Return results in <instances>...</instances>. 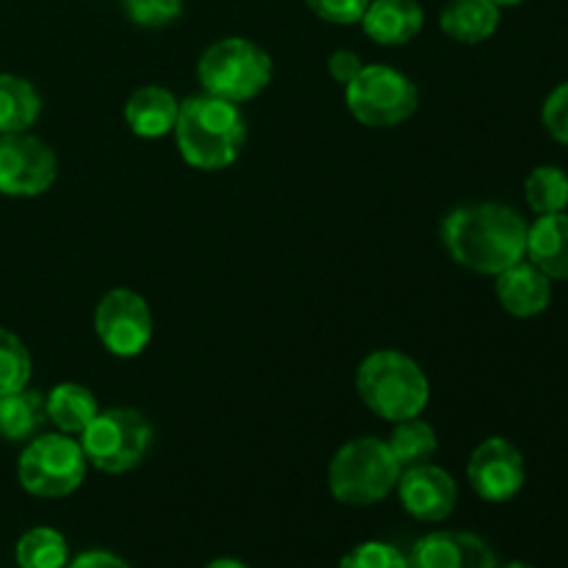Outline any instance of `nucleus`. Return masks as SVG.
I'll return each mask as SVG.
<instances>
[{"label": "nucleus", "instance_id": "13", "mask_svg": "<svg viewBox=\"0 0 568 568\" xmlns=\"http://www.w3.org/2000/svg\"><path fill=\"white\" fill-rule=\"evenodd\" d=\"M497 552L486 538L466 530H436L410 547L408 568H497Z\"/></svg>", "mask_w": 568, "mask_h": 568}, {"label": "nucleus", "instance_id": "27", "mask_svg": "<svg viewBox=\"0 0 568 568\" xmlns=\"http://www.w3.org/2000/svg\"><path fill=\"white\" fill-rule=\"evenodd\" d=\"M128 20L139 28H166L181 17L183 0H122Z\"/></svg>", "mask_w": 568, "mask_h": 568}, {"label": "nucleus", "instance_id": "12", "mask_svg": "<svg viewBox=\"0 0 568 568\" xmlns=\"http://www.w3.org/2000/svg\"><path fill=\"white\" fill-rule=\"evenodd\" d=\"M399 503L405 514L425 525H438L449 519L458 505V483L447 469L436 464H422L403 469L397 483Z\"/></svg>", "mask_w": 568, "mask_h": 568}, {"label": "nucleus", "instance_id": "9", "mask_svg": "<svg viewBox=\"0 0 568 568\" xmlns=\"http://www.w3.org/2000/svg\"><path fill=\"white\" fill-rule=\"evenodd\" d=\"M94 333L116 358H136L153 338L148 300L133 288H111L94 308Z\"/></svg>", "mask_w": 568, "mask_h": 568}, {"label": "nucleus", "instance_id": "33", "mask_svg": "<svg viewBox=\"0 0 568 568\" xmlns=\"http://www.w3.org/2000/svg\"><path fill=\"white\" fill-rule=\"evenodd\" d=\"M491 3H497L499 9H503V6H519V3H525V0H491Z\"/></svg>", "mask_w": 568, "mask_h": 568}, {"label": "nucleus", "instance_id": "32", "mask_svg": "<svg viewBox=\"0 0 568 568\" xmlns=\"http://www.w3.org/2000/svg\"><path fill=\"white\" fill-rule=\"evenodd\" d=\"M205 568H247V564H242V560H236V558H216V560H211Z\"/></svg>", "mask_w": 568, "mask_h": 568}, {"label": "nucleus", "instance_id": "24", "mask_svg": "<svg viewBox=\"0 0 568 568\" xmlns=\"http://www.w3.org/2000/svg\"><path fill=\"white\" fill-rule=\"evenodd\" d=\"M525 197L538 216L560 214L568 209V175L555 164L536 166L525 181Z\"/></svg>", "mask_w": 568, "mask_h": 568}, {"label": "nucleus", "instance_id": "31", "mask_svg": "<svg viewBox=\"0 0 568 568\" xmlns=\"http://www.w3.org/2000/svg\"><path fill=\"white\" fill-rule=\"evenodd\" d=\"M67 568H131L128 560H122L120 555L109 552V549H89L81 552L78 558H72Z\"/></svg>", "mask_w": 568, "mask_h": 568}, {"label": "nucleus", "instance_id": "22", "mask_svg": "<svg viewBox=\"0 0 568 568\" xmlns=\"http://www.w3.org/2000/svg\"><path fill=\"white\" fill-rule=\"evenodd\" d=\"M386 444L397 458L399 469H410V466L430 464L433 455L438 453V433L422 416H410V419L394 422V430Z\"/></svg>", "mask_w": 568, "mask_h": 568}, {"label": "nucleus", "instance_id": "25", "mask_svg": "<svg viewBox=\"0 0 568 568\" xmlns=\"http://www.w3.org/2000/svg\"><path fill=\"white\" fill-rule=\"evenodd\" d=\"M33 372L31 353L17 333L0 327V397L28 386Z\"/></svg>", "mask_w": 568, "mask_h": 568}, {"label": "nucleus", "instance_id": "2", "mask_svg": "<svg viewBox=\"0 0 568 568\" xmlns=\"http://www.w3.org/2000/svg\"><path fill=\"white\" fill-rule=\"evenodd\" d=\"M172 133L189 166L216 172L231 166L242 155L247 142V122L236 103L203 92L181 100Z\"/></svg>", "mask_w": 568, "mask_h": 568}, {"label": "nucleus", "instance_id": "8", "mask_svg": "<svg viewBox=\"0 0 568 568\" xmlns=\"http://www.w3.org/2000/svg\"><path fill=\"white\" fill-rule=\"evenodd\" d=\"M349 114L366 128H397L419 109V89L405 72L388 64H364L344 87Z\"/></svg>", "mask_w": 568, "mask_h": 568}, {"label": "nucleus", "instance_id": "34", "mask_svg": "<svg viewBox=\"0 0 568 568\" xmlns=\"http://www.w3.org/2000/svg\"><path fill=\"white\" fill-rule=\"evenodd\" d=\"M497 568H536L530 564H521V560H514V564H505V566H497Z\"/></svg>", "mask_w": 568, "mask_h": 568}, {"label": "nucleus", "instance_id": "19", "mask_svg": "<svg viewBox=\"0 0 568 568\" xmlns=\"http://www.w3.org/2000/svg\"><path fill=\"white\" fill-rule=\"evenodd\" d=\"M44 410L50 425L59 427L67 436H81L89 422L98 416L100 405L87 386L78 383H59L44 394Z\"/></svg>", "mask_w": 568, "mask_h": 568}, {"label": "nucleus", "instance_id": "6", "mask_svg": "<svg viewBox=\"0 0 568 568\" xmlns=\"http://www.w3.org/2000/svg\"><path fill=\"white\" fill-rule=\"evenodd\" d=\"M153 425L136 408L98 410L81 433V449L87 464L105 475H125L142 466L153 447Z\"/></svg>", "mask_w": 568, "mask_h": 568}, {"label": "nucleus", "instance_id": "3", "mask_svg": "<svg viewBox=\"0 0 568 568\" xmlns=\"http://www.w3.org/2000/svg\"><path fill=\"white\" fill-rule=\"evenodd\" d=\"M355 386L366 408L392 425L422 416L430 403V381L425 369L399 349H375L366 355L355 375Z\"/></svg>", "mask_w": 568, "mask_h": 568}, {"label": "nucleus", "instance_id": "11", "mask_svg": "<svg viewBox=\"0 0 568 568\" xmlns=\"http://www.w3.org/2000/svg\"><path fill=\"white\" fill-rule=\"evenodd\" d=\"M466 477L480 499L494 505L508 503L525 488V455L508 438L491 436L475 447L469 466H466Z\"/></svg>", "mask_w": 568, "mask_h": 568}, {"label": "nucleus", "instance_id": "29", "mask_svg": "<svg viewBox=\"0 0 568 568\" xmlns=\"http://www.w3.org/2000/svg\"><path fill=\"white\" fill-rule=\"evenodd\" d=\"M305 3L320 20L333 26H355L364 17L369 0H305Z\"/></svg>", "mask_w": 568, "mask_h": 568}, {"label": "nucleus", "instance_id": "18", "mask_svg": "<svg viewBox=\"0 0 568 568\" xmlns=\"http://www.w3.org/2000/svg\"><path fill=\"white\" fill-rule=\"evenodd\" d=\"M438 22L453 42L480 44L497 33L499 6L491 0H449Z\"/></svg>", "mask_w": 568, "mask_h": 568}, {"label": "nucleus", "instance_id": "28", "mask_svg": "<svg viewBox=\"0 0 568 568\" xmlns=\"http://www.w3.org/2000/svg\"><path fill=\"white\" fill-rule=\"evenodd\" d=\"M541 122L555 142L568 144V81L555 87L541 105Z\"/></svg>", "mask_w": 568, "mask_h": 568}, {"label": "nucleus", "instance_id": "4", "mask_svg": "<svg viewBox=\"0 0 568 568\" xmlns=\"http://www.w3.org/2000/svg\"><path fill=\"white\" fill-rule=\"evenodd\" d=\"M403 469L388 449L386 438L358 436L342 444L327 466V488L333 497L349 508H369L383 503L397 483Z\"/></svg>", "mask_w": 568, "mask_h": 568}, {"label": "nucleus", "instance_id": "14", "mask_svg": "<svg viewBox=\"0 0 568 568\" xmlns=\"http://www.w3.org/2000/svg\"><path fill=\"white\" fill-rule=\"evenodd\" d=\"M494 277H497L494 288H497L499 305L516 320L544 314L552 303V281L530 261H519Z\"/></svg>", "mask_w": 568, "mask_h": 568}, {"label": "nucleus", "instance_id": "20", "mask_svg": "<svg viewBox=\"0 0 568 568\" xmlns=\"http://www.w3.org/2000/svg\"><path fill=\"white\" fill-rule=\"evenodd\" d=\"M44 422H48L44 394L26 386L20 392H11L0 397V436L6 442L28 444L33 436H39Z\"/></svg>", "mask_w": 568, "mask_h": 568}, {"label": "nucleus", "instance_id": "7", "mask_svg": "<svg viewBox=\"0 0 568 568\" xmlns=\"http://www.w3.org/2000/svg\"><path fill=\"white\" fill-rule=\"evenodd\" d=\"M87 466L81 442L67 433H44L26 444L17 460V477L31 497L61 499L83 486Z\"/></svg>", "mask_w": 568, "mask_h": 568}, {"label": "nucleus", "instance_id": "17", "mask_svg": "<svg viewBox=\"0 0 568 568\" xmlns=\"http://www.w3.org/2000/svg\"><path fill=\"white\" fill-rule=\"evenodd\" d=\"M525 258L549 281H568V214H541L527 225Z\"/></svg>", "mask_w": 568, "mask_h": 568}, {"label": "nucleus", "instance_id": "5", "mask_svg": "<svg viewBox=\"0 0 568 568\" xmlns=\"http://www.w3.org/2000/svg\"><path fill=\"white\" fill-rule=\"evenodd\" d=\"M272 72H275L272 55L244 37H225L209 44L197 61L203 92L236 105L258 98L272 83Z\"/></svg>", "mask_w": 568, "mask_h": 568}, {"label": "nucleus", "instance_id": "1", "mask_svg": "<svg viewBox=\"0 0 568 568\" xmlns=\"http://www.w3.org/2000/svg\"><path fill=\"white\" fill-rule=\"evenodd\" d=\"M442 242L455 264L499 275L525 261L527 222L505 203H466L444 216Z\"/></svg>", "mask_w": 568, "mask_h": 568}, {"label": "nucleus", "instance_id": "30", "mask_svg": "<svg viewBox=\"0 0 568 568\" xmlns=\"http://www.w3.org/2000/svg\"><path fill=\"white\" fill-rule=\"evenodd\" d=\"M361 70H364V64H361L358 53H353V50H336V53L327 59V72H331L333 81L342 83V87H347Z\"/></svg>", "mask_w": 568, "mask_h": 568}, {"label": "nucleus", "instance_id": "26", "mask_svg": "<svg viewBox=\"0 0 568 568\" xmlns=\"http://www.w3.org/2000/svg\"><path fill=\"white\" fill-rule=\"evenodd\" d=\"M338 568H408V555L399 552L394 544L364 541L344 555Z\"/></svg>", "mask_w": 568, "mask_h": 568}, {"label": "nucleus", "instance_id": "10", "mask_svg": "<svg viewBox=\"0 0 568 568\" xmlns=\"http://www.w3.org/2000/svg\"><path fill=\"white\" fill-rule=\"evenodd\" d=\"M59 178V159L39 136L0 133V194L6 197H39Z\"/></svg>", "mask_w": 568, "mask_h": 568}, {"label": "nucleus", "instance_id": "21", "mask_svg": "<svg viewBox=\"0 0 568 568\" xmlns=\"http://www.w3.org/2000/svg\"><path fill=\"white\" fill-rule=\"evenodd\" d=\"M42 114V98L28 78L0 72V133H22Z\"/></svg>", "mask_w": 568, "mask_h": 568}, {"label": "nucleus", "instance_id": "15", "mask_svg": "<svg viewBox=\"0 0 568 568\" xmlns=\"http://www.w3.org/2000/svg\"><path fill=\"white\" fill-rule=\"evenodd\" d=\"M425 26V9L416 0H369L361 28L366 37L386 48H399L416 39Z\"/></svg>", "mask_w": 568, "mask_h": 568}, {"label": "nucleus", "instance_id": "16", "mask_svg": "<svg viewBox=\"0 0 568 568\" xmlns=\"http://www.w3.org/2000/svg\"><path fill=\"white\" fill-rule=\"evenodd\" d=\"M178 109H181V100L170 89L159 83H144L125 100L122 120L136 136L161 139L175 131Z\"/></svg>", "mask_w": 568, "mask_h": 568}, {"label": "nucleus", "instance_id": "23", "mask_svg": "<svg viewBox=\"0 0 568 568\" xmlns=\"http://www.w3.org/2000/svg\"><path fill=\"white\" fill-rule=\"evenodd\" d=\"M14 558L20 568H67L70 547H67V538L53 527H31L17 541Z\"/></svg>", "mask_w": 568, "mask_h": 568}]
</instances>
